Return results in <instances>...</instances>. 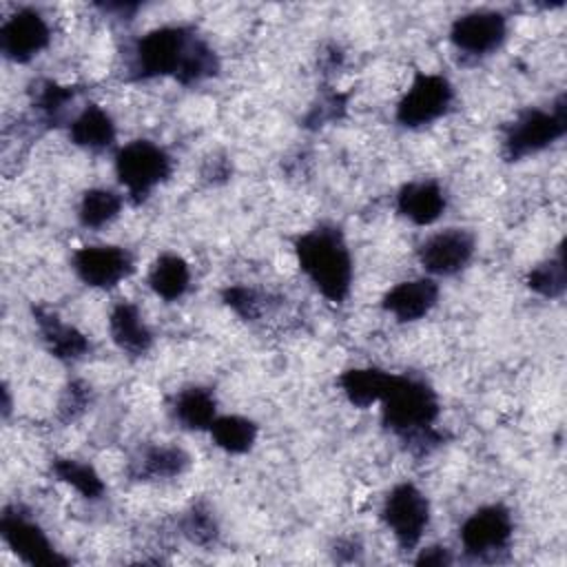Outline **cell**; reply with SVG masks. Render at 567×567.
Returning <instances> with one entry per match:
<instances>
[{
	"mask_svg": "<svg viewBox=\"0 0 567 567\" xmlns=\"http://www.w3.org/2000/svg\"><path fill=\"white\" fill-rule=\"evenodd\" d=\"M171 412L186 430H208L217 419V401L208 388L190 385L173 396Z\"/></svg>",
	"mask_w": 567,
	"mask_h": 567,
	"instance_id": "obj_20",
	"label": "cell"
},
{
	"mask_svg": "<svg viewBox=\"0 0 567 567\" xmlns=\"http://www.w3.org/2000/svg\"><path fill=\"white\" fill-rule=\"evenodd\" d=\"M565 131H567V102H565V95H560L549 111L529 106L514 117V122L505 128L503 155L509 162L523 159L560 140Z\"/></svg>",
	"mask_w": 567,
	"mask_h": 567,
	"instance_id": "obj_4",
	"label": "cell"
},
{
	"mask_svg": "<svg viewBox=\"0 0 567 567\" xmlns=\"http://www.w3.org/2000/svg\"><path fill=\"white\" fill-rule=\"evenodd\" d=\"M148 286L157 297H162L166 301H175L190 286V268L184 261V257H179L175 252H164L151 266Z\"/></svg>",
	"mask_w": 567,
	"mask_h": 567,
	"instance_id": "obj_22",
	"label": "cell"
},
{
	"mask_svg": "<svg viewBox=\"0 0 567 567\" xmlns=\"http://www.w3.org/2000/svg\"><path fill=\"white\" fill-rule=\"evenodd\" d=\"M182 534L199 547H208L217 538V523L213 512L204 505H193L182 518Z\"/></svg>",
	"mask_w": 567,
	"mask_h": 567,
	"instance_id": "obj_28",
	"label": "cell"
},
{
	"mask_svg": "<svg viewBox=\"0 0 567 567\" xmlns=\"http://www.w3.org/2000/svg\"><path fill=\"white\" fill-rule=\"evenodd\" d=\"M89 399H91V388L82 381H71L60 399V416L62 421H73L78 419L86 405H89Z\"/></svg>",
	"mask_w": 567,
	"mask_h": 567,
	"instance_id": "obj_30",
	"label": "cell"
},
{
	"mask_svg": "<svg viewBox=\"0 0 567 567\" xmlns=\"http://www.w3.org/2000/svg\"><path fill=\"white\" fill-rule=\"evenodd\" d=\"M73 95L75 91L71 86H62L53 80H42L33 89V106L49 124H58L64 117L69 102H73Z\"/></svg>",
	"mask_w": 567,
	"mask_h": 567,
	"instance_id": "obj_27",
	"label": "cell"
},
{
	"mask_svg": "<svg viewBox=\"0 0 567 567\" xmlns=\"http://www.w3.org/2000/svg\"><path fill=\"white\" fill-rule=\"evenodd\" d=\"M0 534L4 543L11 547V551L27 565L58 567L69 563V558H64L60 551L53 549L42 527L29 514H24L18 505L4 507L0 516Z\"/></svg>",
	"mask_w": 567,
	"mask_h": 567,
	"instance_id": "obj_8",
	"label": "cell"
},
{
	"mask_svg": "<svg viewBox=\"0 0 567 567\" xmlns=\"http://www.w3.org/2000/svg\"><path fill=\"white\" fill-rule=\"evenodd\" d=\"M224 301L241 317V319H257L261 315V297L257 290L248 286H228L224 290Z\"/></svg>",
	"mask_w": 567,
	"mask_h": 567,
	"instance_id": "obj_29",
	"label": "cell"
},
{
	"mask_svg": "<svg viewBox=\"0 0 567 567\" xmlns=\"http://www.w3.org/2000/svg\"><path fill=\"white\" fill-rule=\"evenodd\" d=\"M69 137L75 146H82L86 151H106L115 142V124L102 106L86 104L73 117L69 126Z\"/></svg>",
	"mask_w": 567,
	"mask_h": 567,
	"instance_id": "obj_19",
	"label": "cell"
},
{
	"mask_svg": "<svg viewBox=\"0 0 567 567\" xmlns=\"http://www.w3.org/2000/svg\"><path fill=\"white\" fill-rule=\"evenodd\" d=\"M439 299V286L430 277L401 281L383 297V308L399 321H416L425 317Z\"/></svg>",
	"mask_w": 567,
	"mask_h": 567,
	"instance_id": "obj_14",
	"label": "cell"
},
{
	"mask_svg": "<svg viewBox=\"0 0 567 567\" xmlns=\"http://www.w3.org/2000/svg\"><path fill=\"white\" fill-rule=\"evenodd\" d=\"M476 248V239L465 228H445L427 237L419 248V261L430 275L450 277L461 272Z\"/></svg>",
	"mask_w": 567,
	"mask_h": 567,
	"instance_id": "obj_12",
	"label": "cell"
},
{
	"mask_svg": "<svg viewBox=\"0 0 567 567\" xmlns=\"http://www.w3.org/2000/svg\"><path fill=\"white\" fill-rule=\"evenodd\" d=\"M33 319L38 323V330L42 334V341H44L47 350L55 359L78 361L89 352L91 343H89L86 334L80 332L78 328L64 323L53 310H49L44 306H35L33 308Z\"/></svg>",
	"mask_w": 567,
	"mask_h": 567,
	"instance_id": "obj_15",
	"label": "cell"
},
{
	"mask_svg": "<svg viewBox=\"0 0 567 567\" xmlns=\"http://www.w3.org/2000/svg\"><path fill=\"white\" fill-rule=\"evenodd\" d=\"M527 286L547 297V299H554V297H560L565 292V286H567V272H565V257H563V246H558V252L556 257H549L545 259L543 264L534 266L527 275Z\"/></svg>",
	"mask_w": 567,
	"mask_h": 567,
	"instance_id": "obj_26",
	"label": "cell"
},
{
	"mask_svg": "<svg viewBox=\"0 0 567 567\" xmlns=\"http://www.w3.org/2000/svg\"><path fill=\"white\" fill-rule=\"evenodd\" d=\"M78 279L91 288H113L133 272V255L122 246H84L73 252Z\"/></svg>",
	"mask_w": 567,
	"mask_h": 567,
	"instance_id": "obj_11",
	"label": "cell"
},
{
	"mask_svg": "<svg viewBox=\"0 0 567 567\" xmlns=\"http://www.w3.org/2000/svg\"><path fill=\"white\" fill-rule=\"evenodd\" d=\"M450 563H452V556L445 547H427L416 558V565H425V567H443Z\"/></svg>",
	"mask_w": 567,
	"mask_h": 567,
	"instance_id": "obj_31",
	"label": "cell"
},
{
	"mask_svg": "<svg viewBox=\"0 0 567 567\" xmlns=\"http://www.w3.org/2000/svg\"><path fill=\"white\" fill-rule=\"evenodd\" d=\"M301 272L332 303H343L352 284V257L343 233L332 224H319L295 241Z\"/></svg>",
	"mask_w": 567,
	"mask_h": 567,
	"instance_id": "obj_3",
	"label": "cell"
},
{
	"mask_svg": "<svg viewBox=\"0 0 567 567\" xmlns=\"http://www.w3.org/2000/svg\"><path fill=\"white\" fill-rule=\"evenodd\" d=\"M51 31L47 20L35 9L13 11L0 27V51L11 62H29L47 49Z\"/></svg>",
	"mask_w": 567,
	"mask_h": 567,
	"instance_id": "obj_10",
	"label": "cell"
},
{
	"mask_svg": "<svg viewBox=\"0 0 567 567\" xmlns=\"http://www.w3.org/2000/svg\"><path fill=\"white\" fill-rule=\"evenodd\" d=\"M381 516L403 549H414L430 523V503L414 483H399L383 501Z\"/></svg>",
	"mask_w": 567,
	"mask_h": 567,
	"instance_id": "obj_7",
	"label": "cell"
},
{
	"mask_svg": "<svg viewBox=\"0 0 567 567\" xmlns=\"http://www.w3.org/2000/svg\"><path fill=\"white\" fill-rule=\"evenodd\" d=\"M396 210L416 226H430L445 210V193L432 179L410 182L396 195Z\"/></svg>",
	"mask_w": 567,
	"mask_h": 567,
	"instance_id": "obj_16",
	"label": "cell"
},
{
	"mask_svg": "<svg viewBox=\"0 0 567 567\" xmlns=\"http://www.w3.org/2000/svg\"><path fill=\"white\" fill-rule=\"evenodd\" d=\"M454 89L439 73H416L410 89L396 104V122L405 128H421L447 113Z\"/></svg>",
	"mask_w": 567,
	"mask_h": 567,
	"instance_id": "obj_6",
	"label": "cell"
},
{
	"mask_svg": "<svg viewBox=\"0 0 567 567\" xmlns=\"http://www.w3.org/2000/svg\"><path fill=\"white\" fill-rule=\"evenodd\" d=\"M51 472L62 483L80 492L84 498H100L104 494V483L89 463H82L78 458H55L51 463Z\"/></svg>",
	"mask_w": 567,
	"mask_h": 567,
	"instance_id": "obj_25",
	"label": "cell"
},
{
	"mask_svg": "<svg viewBox=\"0 0 567 567\" xmlns=\"http://www.w3.org/2000/svg\"><path fill=\"white\" fill-rule=\"evenodd\" d=\"M379 403L383 405V425L401 436L410 450L427 454L443 441V436L434 430V421L439 416V399L423 379L410 374H392L390 385Z\"/></svg>",
	"mask_w": 567,
	"mask_h": 567,
	"instance_id": "obj_2",
	"label": "cell"
},
{
	"mask_svg": "<svg viewBox=\"0 0 567 567\" xmlns=\"http://www.w3.org/2000/svg\"><path fill=\"white\" fill-rule=\"evenodd\" d=\"M190 456L177 445H146L128 463V474L137 481L175 478L186 472Z\"/></svg>",
	"mask_w": 567,
	"mask_h": 567,
	"instance_id": "obj_18",
	"label": "cell"
},
{
	"mask_svg": "<svg viewBox=\"0 0 567 567\" xmlns=\"http://www.w3.org/2000/svg\"><path fill=\"white\" fill-rule=\"evenodd\" d=\"M208 430L215 445L228 454H246L257 441V425L237 414L217 416Z\"/></svg>",
	"mask_w": 567,
	"mask_h": 567,
	"instance_id": "obj_23",
	"label": "cell"
},
{
	"mask_svg": "<svg viewBox=\"0 0 567 567\" xmlns=\"http://www.w3.org/2000/svg\"><path fill=\"white\" fill-rule=\"evenodd\" d=\"M128 71L135 80L173 75L190 86L213 78L219 71V60L193 27L171 24L157 27L135 42Z\"/></svg>",
	"mask_w": 567,
	"mask_h": 567,
	"instance_id": "obj_1",
	"label": "cell"
},
{
	"mask_svg": "<svg viewBox=\"0 0 567 567\" xmlns=\"http://www.w3.org/2000/svg\"><path fill=\"white\" fill-rule=\"evenodd\" d=\"M109 332L113 343L131 357L146 354L153 343V332L144 323L140 308L131 301H120L113 306L109 315Z\"/></svg>",
	"mask_w": 567,
	"mask_h": 567,
	"instance_id": "obj_17",
	"label": "cell"
},
{
	"mask_svg": "<svg viewBox=\"0 0 567 567\" xmlns=\"http://www.w3.org/2000/svg\"><path fill=\"white\" fill-rule=\"evenodd\" d=\"M120 208H122V197L115 190L89 188L80 199L78 219L84 228H102L120 215Z\"/></svg>",
	"mask_w": 567,
	"mask_h": 567,
	"instance_id": "obj_24",
	"label": "cell"
},
{
	"mask_svg": "<svg viewBox=\"0 0 567 567\" xmlns=\"http://www.w3.org/2000/svg\"><path fill=\"white\" fill-rule=\"evenodd\" d=\"M171 171V155L151 140H133L115 155V175L135 202L146 199L157 184L168 179Z\"/></svg>",
	"mask_w": 567,
	"mask_h": 567,
	"instance_id": "obj_5",
	"label": "cell"
},
{
	"mask_svg": "<svg viewBox=\"0 0 567 567\" xmlns=\"http://www.w3.org/2000/svg\"><path fill=\"white\" fill-rule=\"evenodd\" d=\"M512 532L514 523L509 509L503 505H485L465 518L458 538L470 556L487 558L507 549Z\"/></svg>",
	"mask_w": 567,
	"mask_h": 567,
	"instance_id": "obj_9",
	"label": "cell"
},
{
	"mask_svg": "<svg viewBox=\"0 0 567 567\" xmlns=\"http://www.w3.org/2000/svg\"><path fill=\"white\" fill-rule=\"evenodd\" d=\"M390 379L392 372L379 368H350L339 377V385L354 408H370L383 399Z\"/></svg>",
	"mask_w": 567,
	"mask_h": 567,
	"instance_id": "obj_21",
	"label": "cell"
},
{
	"mask_svg": "<svg viewBox=\"0 0 567 567\" xmlns=\"http://www.w3.org/2000/svg\"><path fill=\"white\" fill-rule=\"evenodd\" d=\"M507 35V20L501 11H470L452 22V44L470 55H487L496 51Z\"/></svg>",
	"mask_w": 567,
	"mask_h": 567,
	"instance_id": "obj_13",
	"label": "cell"
}]
</instances>
